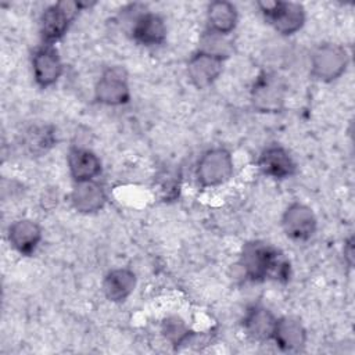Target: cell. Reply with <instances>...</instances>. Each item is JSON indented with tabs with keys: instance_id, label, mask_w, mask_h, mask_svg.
<instances>
[{
	"instance_id": "cell-1",
	"label": "cell",
	"mask_w": 355,
	"mask_h": 355,
	"mask_svg": "<svg viewBox=\"0 0 355 355\" xmlns=\"http://www.w3.org/2000/svg\"><path fill=\"white\" fill-rule=\"evenodd\" d=\"M239 265L251 282H287L290 279V262L284 254L261 240H252L243 245Z\"/></svg>"
},
{
	"instance_id": "cell-2",
	"label": "cell",
	"mask_w": 355,
	"mask_h": 355,
	"mask_svg": "<svg viewBox=\"0 0 355 355\" xmlns=\"http://www.w3.org/2000/svg\"><path fill=\"white\" fill-rule=\"evenodd\" d=\"M257 7L259 8L265 21L283 36L297 33L305 24V8L300 3L262 0L257 3Z\"/></svg>"
},
{
	"instance_id": "cell-3",
	"label": "cell",
	"mask_w": 355,
	"mask_h": 355,
	"mask_svg": "<svg viewBox=\"0 0 355 355\" xmlns=\"http://www.w3.org/2000/svg\"><path fill=\"white\" fill-rule=\"evenodd\" d=\"M233 157L225 147H212L202 153L196 165V179L201 187H216L233 175Z\"/></svg>"
},
{
	"instance_id": "cell-4",
	"label": "cell",
	"mask_w": 355,
	"mask_h": 355,
	"mask_svg": "<svg viewBox=\"0 0 355 355\" xmlns=\"http://www.w3.org/2000/svg\"><path fill=\"white\" fill-rule=\"evenodd\" d=\"M90 4L82 1H58L47 7L40 17V35L46 44H54L69 29L78 12Z\"/></svg>"
},
{
	"instance_id": "cell-5",
	"label": "cell",
	"mask_w": 355,
	"mask_h": 355,
	"mask_svg": "<svg viewBox=\"0 0 355 355\" xmlns=\"http://www.w3.org/2000/svg\"><path fill=\"white\" fill-rule=\"evenodd\" d=\"M349 55L337 43H322L311 54V73L320 82H333L347 69Z\"/></svg>"
},
{
	"instance_id": "cell-6",
	"label": "cell",
	"mask_w": 355,
	"mask_h": 355,
	"mask_svg": "<svg viewBox=\"0 0 355 355\" xmlns=\"http://www.w3.org/2000/svg\"><path fill=\"white\" fill-rule=\"evenodd\" d=\"M94 98L104 105L118 107L130 100L128 73L122 67H108L94 86Z\"/></svg>"
},
{
	"instance_id": "cell-7",
	"label": "cell",
	"mask_w": 355,
	"mask_h": 355,
	"mask_svg": "<svg viewBox=\"0 0 355 355\" xmlns=\"http://www.w3.org/2000/svg\"><path fill=\"white\" fill-rule=\"evenodd\" d=\"M286 89L282 79L272 72H261L251 87L252 107L259 112H279L284 105Z\"/></svg>"
},
{
	"instance_id": "cell-8",
	"label": "cell",
	"mask_w": 355,
	"mask_h": 355,
	"mask_svg": "<svg viewBox=\"0 0 355 355\" xmlns=\"http://www.w3.org/2000/svg\"><path fill=\"white\" fill-rule=\"evenodd\" d=\"M132 39L146 47L159 46L166 39V25L159 14L140 8L129 15Z\"/></svg>"
},
{
	"instance_id": "cell-9",
	"label": "cell",
	"mask_w": 355,
	"mask_h": 355,
	"mask_svg": "<svg viewBox=\"0 0 355 355\" xmlns=\"http://www.w3.org/2000/svg\"><path fill=\"white\" fill-rule=\"evenodd\" d=\"M316 227L318 219L313 211L302 202H291L282 215V229L293 241H308Z\"/></svg>"
},
{
	"instance_id": "cell-10",
	"label": "cell",
	"mask_w": 355,
	"mask_h": 355,
	"mask_svg": "<svg viewBox=\"0 0 355 355\" xmlns=\"http://www.w3.org/2000/svg\"><path fill=\"white\" fill-rule=\"evenodd\" d=\"M64 65L57 49L53 44H42L32 54V73L36 85L42 89L57 83Z\"/></svg>"
},
{
	"instance_id": "cell-11",
	"label": "cell",
	"mask_w": 355,
	"mask_h": 355,
	"mask_svg": "<svg viewBox=\"0 0 355 355\" xmlns=\"http://www.w3.org/2000/svg\"><path fill=\"white\" fill-rule=\"evenodd\" d=\"M222 58L197 50L187 61L186 73L190 83L197 89L209 87L223 71Z\"/></svg>"
},
{
	"instance_id": "cell-12",
	"label": "cell",
	"mask_w": 355,
	"mask_h": 355,
	"mask_svg": "<svg viewBox=\"0 0 355 355\" xmlns=\"http://www.w3.org/2000/svg\"><path fill=\"white\" fill-rule=\"evenodd\" d=\"M257 165L263 175L279 180L291 178L297 171L294 158L288 150L280 144L265 147L257 159Z\"/></svg>"
},
{
	"instance_id": "cell-13",
	"label": "cell",
	"mask_w": 355,
	"mask_h": 355,
	"mask_svg": "<svg viewBox=\"0 0 355 355\" xmlns=\"http://www.w3.org/2000/svg\"><path fill=\"white\" fill-rule=\"evenodd\" d=\"M272 340L284 352H298L306 344V329L298 318L283 316L276 320Z\"/></svg>"
},
{
	"instance_id": "cell-14",
	"label": "cell",
	"mask_w": 355,
	"mask_h": 355,
	"mask_svg": "<svg viewBox=\"0 0 355 355\" xmlns=\"http://www.w3.org/2000/svg\"><path fill=\"white\" fill-rule=\"evenodd\" d=\"M42 227L32 219H18L7 230L10 245L21 255H32L42 241Z\"/></svg>"
},
{
	"instance_id": "cell-15",
	"label": "cell",
	"mask_w": 355,
	"mask_h": 355,
	"mask_svg": "<svg viewBox=\"0 0 355 355\" xmlns=\"http://www.w3.org/2000/svg\"><path fill=\"white\" fill-rule=\"evenodd\" d=\"M277 318L266 306L254 304L247 308L243 318V329L254 341H269L276 326Z\"/></svg>"
},
{
	"instance_id": "cell-16",
	"label": "cell",
	"mask_w": 355,
	"mask_h": 355,
	"mask_svg": "<svg viewBox=\"0 0 355 355\" xmlns=\"http://www.w3.org/2000/svg\"><path fill=\"white\" fill-rule=\"evenodd\" d=\"M67 165L73 182L94 180L101 172V161L89 148L73 146L67 155Z\"/></svg>"
},
{
	"instance_id": "cell-17",
	"label": "cell",
	"mask_w": 355,
	"mask_h": 355,
	"mask_svg": "<svg viewBox=\"0 0 355 355\" xmlns=\"http://www.w3.org/2000/svg\"><path fill=\"white\" fill-rule=\"evenodd\" d=\"M69 198L75 211L80 214H94L105 205L107 194L98 182L86 180L75 183Z\"/></svg>"
},
{
	"instance_id": "cell-18",
	"label": "cell",
	"mask_w": 355,
	"mask_h": 355,
	"mask_svg": "<svg viewBox=\"0 0 355 355\" xmlns=\"http://www.w3.org/2000/svg\"><path fill=\"white\" fill-rule=\"evenodd\" d=\"M137 283L136 275L128 268H116L110 270L103 279V293L111 302L125 301L135 290Z\"/></svg>"
},
{
	"instance_id": "cell-19",
	"label": "cell",
	"mask_w": 355,
	"mask_h": 355,
	"mask_svg": "<svg viewBox=\"0 0 355 355\" xmlns=\"http://www.w3.org/2000/svg\"><path fill=\"white\" fill-rule=\"evenodd\" d=\"M237 21H239V14L233 3L225 1V0H216L208 4V8H207L208 31L229 36L234 31Z\"/></svg>"
},
{
	"instance_id": "cell-20",
	"label": "cell",
	"mask_w": 355,
	"mask_h": 355,
	"mask_svg": "<svg viewBox=\"0 0 355 355\" xmlns=\"http://www.w3.org/2000/svg\"><path fill=\"white\" fill-rule=\"evenodd\" d=\"M54 143L55 133L49 125H32L22 135V144L32 155L46 154Z\"/></svg>"
},
{
	"instance_id": "cell-21",
	"label": "cell",
	"mask_w": 355,
	"mask_h": 355,
	"mask_svg": "<svg viewBox=\"0 0 355 355\" xmlns=\"http://www.w3.org/2000/svg\"><path fill=\"white\" fill-rule=\"evenodd\" d=\"M198 50L205 51L208 54L216 55L222 60H226L232 51V43L229 42L227 36L215 33L212 31H205L200 37V47Z\"/></svg>"
},
{
	"instance_id": "cell-22",
	"label": "cell",
	"mask_w": 355,
	"mask_h": 355,
	"mask_svg": "<svg viewBox=\"0 0 355 355\" xmlns=\"http://www.w3.org/2000/svg\"><path fill=\"white\" fill-rule=\"evenodd\" d=\"M162 336L172 344V345H180L186 344L191 340L193 333L189 330L186 323L178 318V316H169L162 322L161 326Z\"/></svg>"
},
{
	"instance_id": "cell-23",
	"label": "cell",
	"mask_w": 355,
	"mask_h": 355,
	"mask_svg": "<svg viewBox=\"0 0 355 355\" xmlns=\"http://www.w3.org/2000/svg\"><path fill=\"white\" fill-rule=\"evenodd\" d=\"M343 254H344V261L351 268L354 265V237L352 236L345 240Z\"/></svg>"
}]
</instances>
